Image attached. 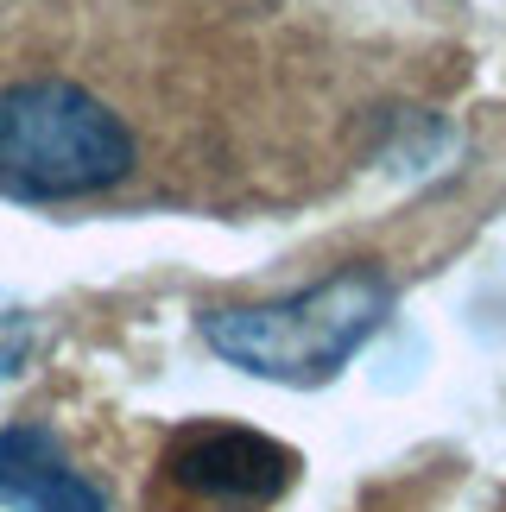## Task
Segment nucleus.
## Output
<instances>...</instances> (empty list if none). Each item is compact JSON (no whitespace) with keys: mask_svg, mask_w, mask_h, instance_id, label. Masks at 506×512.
Here are the masks:
<instances>
[{"mask_svg":"<svg viewBox=\"0 0 506 512\" xmlns=\"http://www.w3.org/2000/svg\"><path fill=\"white\" fill-rule=\"evenodd\" d=\"M140 165L127 114L76 76H13L0 89V190L19 203H83Z\"/></svg>","mask_w":506,"mask_h":512,"instance_id":"obj_1","label":"nucleus"},{"mask_svg":"<svg viewBox=\"0 0 506 512\" xmlns=\"http://www.w3.org/2000/svg\"><path fill=\"white\" fill-rule=\"evenodd\" d=\"M386 310H393V285L380 272L355 266V272H336V279L310 285L298 298H279V304L209 310L203 342L247 373L310 386V380H329L348 354L374 336Z\"/></svg>","mask_w":506,"mask_h":512,"instance_id":"obj_2","label":"nucleus"},{"mask_svg":"<svg viewBox=\"0 0 506 512\" xmlns=\"http://www.w3.org/2000/svg\"><path fill=\"white\" fill-rule=\"evenodd\" d=\"M298 481L285 443L241 424H184L146 481V512H272Z\"/></svg>","mask_w":506,"mask_h":512,"instance_id":"obj_3","label":"nucleus"},{"mask_svg":"<svg viewBox=\"0 0 506 512\" xmlns=\"http://www.w3.org/2000/svg\"><path fill=\"white\" fill-rule=\"evenodd\" d=\"M0 506H13V512H108L102 487L83 468H70L57 437L38 424L0 430Z\"/></svg>","mask_w":506,"mask_h":512,"instance_id":"obj_4","label":"nucleus"}]
</instances>
